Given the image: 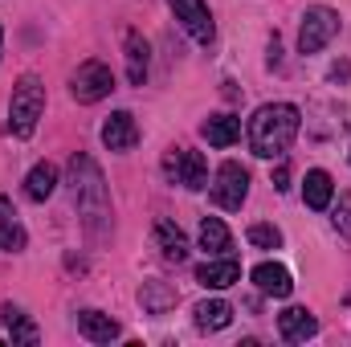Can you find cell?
Instances as JSON below:
<instances>
[{
  "label": "cell",
  "instance_id": "17",
  "mask_svg": "<svg viewBox=\"0 0 351 347\" xmlns=\"http://www.w3.org/2000/svg\"><path fill=\"white\" fill-rule=\"evenodd\" d=\"M25 229H21V221H16V213H12V204L0 196V250H8V254H21L25 250Z\"/></svg>",
  "mask_w": 351,
  "mask_h": 347
},
{
  "label": "cell",
  "instance_id": "2",
  "mask_svg": "<svg viewBox=\"0 0 351 347\" xmlns=\"http://www.w3.org/2000/svg\"><path fill=\"white\" fill-rule=\"evenodd\" d=\"M70 192H74V204L82 213V225L94 237H102L110 229V196H106V180L90 156L70 160Z\"/></svg>",
  "mask_w": 351,
  "mask_h": 347
},
{
  "label": "cell",
  "instance_id": "1",
  "mask_svg": "<svg viewBox=\"0 0 351 347\" xmlns=\"http://www.w3.org/2000/svg\"><path fill=\"white\" fill-rule=\"evenodd\" d=\"M298 127H302L298 106H290V102H265V106L254 110V119H250V127H245L250 152L262 156V160L282 156V152L298 139Z\"/></svg>",
  "mask_w": 351,
  "mask_h": 347
},
{
  "label": "cell",
  "instance_id": "6",
  "mask_svg": "<svg viewBox=\"0 0 351 347\" xmlns=\"http://www.w3.org/2000/svg\"><path fill=\"white\" fill-rule=\"evenodd\" d=\"M110 90H114V74H110L102 62H82V66L74 70V78H70V94H74L82 106L102 102Z\"/></svg>",
  "mask_w": 351,
  "mask_h": 347
},
{
  "label": "cell",
  "instance_id": "27",
  "mask_svg": "<svg viewBox=\"0 0 351 347\" xmlns=\"http://www.w3.org/2000/svg\"><path fill=\"white\" fill-rule=\"evenodd\" d=\"M0 41H4V33H0Z\"/></svg>",
  "mask_w": 351,
  "mask_h": 347
},
{
  "label": "cell",
  "instance_id": "24",
  "mask_svg": "<svg viewBox=\"0 0 351 347\" xmlns=\"http://www.w3.org/2000/svg\"><path fill=\"white\" fill-rule=\"evenodd\" d=\"M250 246H258V250H278V246H282V233H278L274 225H250Z\"/></svg>",
  "mask_w": 351,
  "mask_h": 347
},
{
  "label": "cell",
  "instance_id": "5",
  "mask_svg": "<svg viewBox=\"0 0 351 347\" xmlns=\"http://www.w3.org/2000/svg\"><path fill=\"white\" fill-rule=\"evenodd\" d=\"M335 33H339V16H335L327 4H315V8H306V16H302L298 49H302V53H319Z\"/></svg>",
  "mask_w": 351,
  "mask_h": 347
},
{
  "label": "cell",
  "instance_id": "12",
  "mask_svg": "<svg viewBox=\"0 0 351 347\" xmlns=\"http://www.w3.org/2000/svg\"><path fill=\"white\" fill-rule=\"evenodd\" d=\"M237 278H241V265H237V258H229V254L196 265V282H200L204 290H225V286H233Z\"/></svg>",
  "mask_w": 351,
  "mask_h": 347
},
{
  "label": "cell",
  "instance_id": "11",
  "mask_svg": "<svg viewBox=\"0 0 351 347\" xmlns=\"http://www.w3.org/2000/svg\"><path fill=\"white\" fill-rule=\"evenodd\" d=\"M254 286L269 294V298H290V290H294V278H290V270L286 265H278V261H262V265H254Z\"/></svg>",
  "mask_w": 351,
  "mask_h": 347
},
{
  "label": "cell",
  "instance_id": "23",
  "mask_svg": "<svg viewBox=\"0 0 351 347\" xmlns=\"http://www.w3.org/2000/svg\"><path fill=\"white\" fill-rule=\"evenodd\" d=\"M139 302H143V311H152V315H164V311H172V307H176V290H168L164 282H143V290H139Z\"/></svg>",
  "mask_w": 351,
  "mask_h": 347
},
{
  "label": "cell",
  "instance_id": "19",
  "mask_svg": "<svg viewBox=\"0 0 351 347\" xmlns=\"http://www.w3.org/2000/svg\"><path fill=\"white\" fill-rule=\"evenodd\" d=\"M229 246H233V237H229L225 221L221 217H204L200 221V250L217 258V254H229Z\"/></svg>",
  "mask_w": 351,
  "mask_h": 347
},
{
  "label": "cell",
  "instance_id": "7",
  "mask_svg": "<svg viewBox=\"0 0 351 347\" xmlns=\"http://www.w3.org/2000/svg\"><path fill=\"white\" fill-rule=\"evenodd\" d=\"M164 172H168V180L184 184V188H208V164L192 147H172L164 156Z\"/></svg>",
  "mask_w": 351,
  "mask_h": 347
},
{
  "label": "cell",
  "instance_id": "18",
  "mask_svg": "<svg viewBox=\"0 0 351 347\" xmlns=\"http://www.w3.org/2000/svg\"><path fill=\"white\" fill-rule=\"evenodd\" d=\"M127 78H131V86L147 82V41L135 29L127 33Z\"/></svg>",
  "mask_w": 351,
  "mask_h": 347
},
{
  "label": "cell",
  "instance_id": "15",
  "mask_svg": "<svg viewBox=\"0 0 351 347\" xmlns=\"http://www.w3.org/2000/svg\"><path fill=\"white\" fill-rule=\"evenodd\" d=\"M78 331L86 335L90 344H110L119 339V323L102 311H78Z\"/></svg>",
  "mask_w": 351,
  "mask_h": 347
},
{
  "label": "cell",
  "instance_id": "14",
  "mask_svg": "<svg viewBox=\"0 0 351 347\" xmlns=\"http://www.w3.org/2000/svg\"><path fill=\"white\" fill-rule=\"evenodd\" d=\"M200 135H204L213 147H233V143L241 139V119H237V115H213V119H204Z\"/></svg>",
  "mask_w": 351,
  "mask_h": 347
},
{
  "label": "cell",
  "instance_id": "16",
  "mask_svg": "<svg viewBox=\"0 0 351 347\" xmlns=\"http://www.w3.org/2000/svg\"><path fill=\"white\" fill-rule=\"evenodd\" d=\"M229 323H233V307L225 298H208V302L196 307V327L200 331H225Z\"/></svg>",
  "mask_w": 351,
  "mask_h": 347
},
{
  "label": "cell",
  "instance_id": "21",
  "mask_svg": "<svg viewBox=\"0 0 351 347\" xmlns=\"http://www.w3.org/2000/svg\"><path fill=\"white\" fill-rule=\"evenodd\" d=\"M156 241H160V250H164L168 261L188 258V237L180 233V225H172V221H160V225H156Z\"/></svg>",
  "mask_w": 351,
  "mask_h": 347
},
{
  "label": "cell",
  "instance_id": "3",
  "mask_svg": "<svg viewBox=\"0 0 351 347\" xmlns=\"http://www.w3.org/2000/svg\"><path fill=\"white\" fill-rule=\"evenodd\" d=\"M45 115V86L37 74H25L16 86H12V102H8V131L29 139L37 131V119Z\"/></svg>",
  "mask_w": 351,
  "mask_h": 347
},
{
  "label": "cell",
  "instance_id": "9",
  "mask_svg": "<svg viewBox=\"0 0 351 347\" xmlns=\"http://www.w3.org/2000/svg\"><path fill=\"white\" fill-rule=\"evenodd\" d=\"M102 143H106V152H131V147L139 143L135 115H131V110H114V115L102 123Z\"/></svg>",
  "mask_w": 351,
  "mask_h": 347
},
{
  "label": "cell",
  "instance_id": "26",
  "mask_svg": "<svg viewBox=\"0 0 351 347\" xmlns=\"http://www.w3.org/2000/svg\"><path fill=\"white\" fill-rule=\"evenodd\" d=\"M274 188H278V192H286V188H290V168H286V164H278V168H274Z\"/></svg>",
  "mask_w": 351,
  "mask_h": 347
},
{
  "label": "cell",
  "instance_id": "10",
  "mask_svg": "<svg viewBox=\"0 0 351 347\" xmlns=\"http://www.w3.org/2000/svg\"><path fill=\"white\" fill-rule=\"evenodd\" d=\"M278 331H282L286 344H306V339L319 335V319H315L306 307H290V311L278 315Z\"/></svg>",
  "mask_w": 351,
  "mask_h": 347
},
{
  "label": "cell",
  "instance_id": "4",
  "mask_svg": "<svg viewBox=\"0 0 351 347\" xmlns=\"http://www.w3.org/2000/svg\"><path fill=\"white\" fill-rule=\"evenodd\" d=\"M208 196H213V204L237 213V208L245 204V196H250V172H245L237 160H225V164L217 168V180H213Z\"/></svg>",
  "mask_w": 351,
  "mask_h": 347
},
{
  "label": "cell",
  "instance_id": "13",
  "mask_svg": "<svg viewBox=\"0 0 351 347\" xmlns=\"http://www.w3.org/2000/svg\"><path fill=\"white\" fill-rule=\"evenodd\" d=\"M331 196H335V180H331V172H323V168L306 172V180H302V200H306V208L323 213V208H331Z\"/></svg>",
  "mask_w": 351,
  "mask_h": 347
},
{
  "label": "cell",
  "instance_id": "22",
  "mask_svg": "<svg viewBox=\"0 0 351 347\" xmlns=\"http://www.w3.org/2000/svg\"><path fill=\"white\" fill-rule=\"evenodd\" d=\"M0 319H4V331L12 335V344H37V327L29 323V315L21 307H4Z\"/></svg>",
  "mask_w": 351,
  "mask_h": 347
},
{
  "label": "cell",
  "instance_id": "20",
  "mask_svg": "<svg viewBox=\"0 0 351 347\" xmlns=\"http://www.w3.org/2000/svg\"><path fill=\"white\" fill-rule=\"evenodd\" d=\"M58 188V168L53 164H37L33 172L25 176V196L29 200H49Z\"/></svg>",
  "mask_w": 351,
  "mask_h": 347
},
{
  "label": "cell",
  "instance_id": "25",
  "mask_svg": "<svg viewBox=\"0 0 351 347\" xmlns=\"http://www.w3.org/2000/svg\"><path fill=\"white\" fill-rule=\"evenodd\" d=\"M331 221H335V229L351 241V192H339V204H335V217Z\"/></svg>",
  "mask_w": 351,
  "mask_h": 347
},
{
  "label": "cell",
  "instance_id": "8",
  "mask_svg": "<svg viewBox=\"0 0 351 347\" xmlns=\"http://www.w3.org/2000/svg\"><path fill=\"white\" fill-rule=\"evenodd\" d=\"M176 8V21L192 33V41H200V45H208L213 37H217V25H213V12H208V4L204 0H172Z\"/></svg>",
  "mask_w": 351,
  "mask_h": 347
}]
</instances>
